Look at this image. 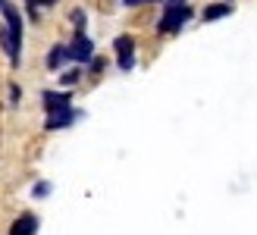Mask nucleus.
I'll use <instances>...</instances> for the list:
<instances>
[{
    "label": "nucleus",
    "instance_id": "f8f14e48",
    "mask_svg": "<svg viewBox=\"0 0 257 235\" xmlns=\"http://www.w3.org/2000/svg\"><path fill=\"white\" fill-rule=\"evenodd\" d=\"M125 7H141V4H154V0H122Z\"/></svg>",
    "mask_w": 257,
    "mask_h": 235
},
{
    "label": "nucleus",
    "instance_id": "f257e3e1",
    "mask_svg": "<svg viewBox=\"0 0 257 235\" xmlns=\"http://www.w3.org/2000/svg\"><path fill=\"white\" fill-rule=\"evenodd\" d=\"M0 10H4V19H7L4 32H0V44H4L7 57L16 63L19 50H22V16H19V10L13 4H0Z\"/></svg>",
    "mask_w": 257,
    "mask_h": 235
},
{
    "label": "nucleus",
    "instance_id": "4468645a",
    "mask_svg": "<svg viewBox=\"0 0 257 235\" xmlns=\"http://www.w3.org/2000/svg\"><path fill=\"white\" fill-rule=\"evenodd\" d=\"M0 4H4V0H0Z\"/></svg>",
    "mask_w": 257,
    "mask_h": 235
},
{
    "label": "nucleus",
    "instance_id": "0eeeda50",
    "mask_svg": "<svg viewBox=\"0 0 257 235\" xmlns=\"http://www.w3.org/2000/svg\"><path fill=\"white\" fill-rule=\"evenodd\" d=\"M229 13H232V7H229V4H213V7L204 10V22H216V19L229 16Z\"/></svg>",
    "mask_w": 257,
    "mask_h": 235
},
{
    "label": "nucleus",
    "instance_id": "9b49d317",
    "mask_svg": "<svg viewBox=\"0 0 257 235\" xmlns=\"http://www.w3.org/2000/svg\"><path fill=\"white\" fill-rule=\"evenodd\" d=\"M35 194H38V198H44V194H47V182H41V185H35Z\"/></svg>",
    "mask_w": 257,
    "mask_h": 235
},
{
    "label": "nucleus",
    "instance_id": "423d86ee",
    "mask_svg": "<svg viewBox=\"0 0 257 235\" xmlns=\"http://www.w3.org/2000/svg\"><path fill=\"white\" fill-rule=\"evenodd\" d=\"M35 229H38V219L32 213H25L10 226V235H35Z\"/></svg>",
    "mask_w": 257,
    "mask_h": 235
},
{
    "label": "nucleus",
    "instance_id": "39448f33",
    "mask_svg": "<svg viewBox=\"0 0 257 235\" xmlns=\"http://www.w3.org/2000/svg\"><path fill=\"white\" fill-rule=\"evenodd\" d=\"M50 113V120H47V129H63V126H69L72 120H75V110L69 107H57V110H47Z\"/></svg>",
    "mask_w": 257,
    "mask_h": 235
},
{
    "label": "nucleus",
    "instance_id": "20e7f679",
    "mask_svg": "<svg viewBox=\"0 0 257 235\" xmlns=\"http://www.w3.org/2000/svg\"><path fill=\"white\" fill-rule=\"evenodd\" d=\"M116 60H119V69H132L135 66V44L128 35L116 38Z\"/></svg>",
    "mask_w": 257,
    "mask_h": 235
},
{
    "label": "nucleus",
    "instance_id": "1a4fd4ad",
    "mask_svg": "<svg viewBox=\"0 0 257 235\" xmlns=\"http://www.w3.org/2000/svg\"><path fill=\"white\" fill-rule=\"evenodd\" d=\"M63 60H66V47H50V54H47V69H57Z\"/></svg>",
    "mask_w": 257,
    "mask_h": 235
},
{
    "label": "nucleus",
    "instance_id": "f03ea898",
    "mask_svg": "<svg viewBox=\"0 0 257 235\" xmlns=\"http://www.w3.org/2000/svg\"><path fill=\"white\" fill-rule=\"evenodd\" d=\"M188 16H191L188 4H166V13H163V19L157 22V29L163 35H173V32H179L188 22Z\"/></svg>",
    "mask_w": 257,
    "mask_h": 235
},
{
    "label": "nucleus",
    "instance_id": "7ed1b4c3",
    "mask_svg": "<svg viewBox=\"0 0 257 235\" xmlns=\"http://www.w3.org/2000/svg\"><path fill=\"white\" fill-rule=\"evenodd\" d=\"M66 57H72L75 63H88V60L94 57V44H91V38H88V35H75V41L69 44Z\"/></svg>",
    "mask_w": 257,
    "mask_h": 235
},
{
    "label": "nucleus",
    "instance_id": "ddd939ff",
    "mask_svg": "<svg viewBox=\"0 0 257 235\" xmlns=\"http://www.w3.org/2000/svg\"><path fill=\"white\" fill-rule=\"evenodd\" d=\"M41 4H44V7H50V4H57V0H41Z\"/></svg>",
    "mask_w": 257,
    "mask_h": 235
},
{
    "label": "nucleus",
    "instance_id": "6e6552de",
    "mask_svg": "<svg viewBox=\"0 0 257 235\" xmlns=\"http://www.w3.org/2000/svg\"><path fill=\"white\" fill-rule=\"evenodd\" d=\"M69 103V94L63 91V94H54V91H44V107L47 110H57V107H66Z\"/></svg>",
    "mask_w": 257,
    "mask_h": 235
},
{
    "label": "nucleus",
    "instance_id": "9d476101",
    "mask_svg": "<svg viewBox=\"0 0 257 235\" xmlns=\"http://www.w3.org/2000/svg\"><path fill=\"white\" fill-rule=\"evenodd\" d=\"M72 22L79 25V29H85V13H82V10H75V13H72Z\"/></svg>",
    "mask_w": 257,
    "mask_h": 235
}]
</instances>
